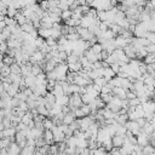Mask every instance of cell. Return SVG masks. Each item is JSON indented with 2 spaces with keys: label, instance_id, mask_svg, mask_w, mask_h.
<instances>
[{
  "label": "cell",
  "instance_id": "obj_1",
  "mask_svg": "<svg viewBox=\"0 0 155 155\" xmlns=\"http://www.w3.org/2000/svg\"><path fill=\"white\" fill-rule=\"evenodd\" d=\"M84 104L82 102V98H81V94L80 93H71L70 94V98H69V107H70V110H75L76 108H80L81 105Z\"/></svg>",
  "mask_w": 155,
  "mask_h": 155
},
{
  "label": "cell",
  "instance_id": "obj_2",
  "mask_svg": "<svg viewBox=\"0 0 155 155\" xmlns=\"http://www.w3.org/2000/svg\"><path fill=\"white\" fill-rule=\"evenodd\" d=\"M125 126H126L127 130H130L134 136H137L138 133L142 132V127L139 126V124L137 122V120H128V121L125 124Z\"/></svg>",
  "mask_w": 155,
  "mask_h": 155
},
{
  "label": "cell",
  "instance_id": "obj_3",
  "mask_svg": "<svg viewBox=\"0 0 155 155\" xmlns=\"http://www.w3.org/2000/svg\"><path fill=\"white\" fill-rule=\"evenodd\" d=\"M52 132H53V138H54V142L56 143H59V142L65 140V133L61 128V126H53Z\"/></svg>",
  "mask_w": 155,
  "mask_h": 155
},
{
  "label": "cell",
  "instance_id": "obj_4",
  "mask_svg": "<svg viewBox=\"0 0 155 155\" xmlns=\"http://www.w3.org/2000/svg\"><path fill=\"white\" fill-rule=\"evenodd\" d=\"M7 151H8V155H19L22 151V148L15 140V142H11V144L7 147Z\"/></svg>",
  "mask_w": 155,
  "mask_h": 155
},
{
  "label": "cell",
  "instance_id": "obj_5",
  "mask_svg": "<svg viewBox=\"0 0 155 155\" xmlns=\"http://www.w3.org/2000/svg\"><path fill=\"white\" fill-rule=\"evenodd\" d=\"M124 51H125V53L127 54L128 58H131V59L132 58H137V50L132 44H127L124 47Z\"/></svg>",
  "mask_w": 155,
  "mask_h": 155
},
{
  "label": "cell",
  "instance_id": "obj_6",
  "mask_svg": "<svg viewBox=\"0 0 155 155\" xmlns=\"http://www.w3.org/2000/svg\"><path fill=\"white\" fill-rule=\"evenodd\" d=\"M17 133V130L15 126H11V127H6L4 131H0V138H4V137H15Z\"/></svg>",
  "mask_w": 155,
  "mask_h": 155
},
{
  "label": "cell",
  "instance_id": "obj_7",
  "mask_svg": "<svg viewBox=\"0 0 155 155\" xmlns=\"http://www.w3.org/2000/svg\"><path fill=\"white\" fill-rule=\"evenodd\" d=\"M127 91L128 90H126V88H124L121 86H116V87L113 88V94L120 97L121 99H125V98H127Z\"/></svg>",
  "mask_w": 155,
  "mask_h": 155
},
{
  "label": "cell",
  "instance_id": "obj_8",
  "mask_svg": "<svg viewBox=\"0 0 155 155\" xmlns=\"http://www.w3.org/2000/svg\"><path fill=\"white\" fill-rule=\"evenodd\" d=\"M125 137H126V134L125 136H122V134H114L113 137H111V140H113V145L114 147H119V148H121L122 145H124V143H125Z\"/></svg>",
  "mask_w": 155,
  "mask_h": 155
},
{
  "label": "cell",
  "instance_id": "obj_9",
  "mask_svg": "<svg viewBox=\"0 0 155 155\" xmlns=\"http://www.w3.org/2000/svg\"><path fill=\"white\" fill-rule=\"evenodd\" d=\"M114 41H115V45H116L117 48H124V47L128 44V42H127V39L124 38L122 35H116L115 39H114Z\"/></svg>",
  "mask_w": 155,
  "mask_h": 155
},
{
  "label": "cell",
  "instance_id": "obj_10",
  "mask_svg": "<svg viewBox=\"0 0 155 155\" xmlns=\"http://www.w3.org/2000/svg\"><path fill=\"white\" fill-rule=\"evenodd\" d=\"M76 120V116H75V113L73 111V110H70L69 113H67L65 115H64V117H63V122L64 124H67V125H70L73 121H75Z\"/></svg>",
  "mask_w": 155,
  "mask_h": 155
},
{
  "label": "cell",
  "instance_id": "obj_11",
  "mask_svg": "<svg viewBox=\"0 0 155 155\" xmlns=\"http://www.w3.org/2000/svg\"><path fill=\"white\" fill-rule=\"evenodd\" d=\"M44 139L46 140L47 144H53V143H54V138H53V132H52V130H45V131H44Z\"/></svg>",
  "mask_w": 155,
  "mask_h": 155
},
{
  "label": "cell",
  "instance_id": "obj_12",
  "mask_svg": "<svg viewBox=\"0 0 155 155\" xmlns=\"http://www.w3.org/2000/svg\"><path fill=\"white\" fill-rule=\"evenodd\" d=\"M69 98H70V94H63L61 97H57L56 99V103L59 104V105H68L69 104Z\"/></svg>",
  "mask_w": 155,
  "mask_h": 155
},
{
  "label": "cell",
  "instance_id": "obj_13",
  "mask_svg": "<svg viewBox=\"0 0 155 155\" xmlns=\"http://www.w3.org/2000/svg\"><path fill=\"white\" fill-rule=\"evenodd\" d=\"M35 150H36L35 145H25L24 148H22L21 154L22 155H31V154H35Z\"/></svg>",
  "mask_w": 155,
  "mask_h": 155
},
{
  "label": "cell",
  "instance_id": "obj_14",
  "mask_svg": "<svg viewBox=\"0 0 155 155\" xmlns=\"http://www.w3.org/2000/svg\"><path fill=\"white\" fill-rule=\"evenodd\" d=\"M68 67H69V70H70V71H75V73H79V71L84 68L80 61H79V62H75V63H69Z\"/></svg>",
  "mask_w": 155,
  "mask_h": 155
},
{
  "label": "cell",
  "instance_id": "obj_15",
  "mask_svg": "<svg viewBox=\"0 0 155 155\" xmlns=\"http://www.w3.org/2000/svg\"><path fill=\"white\" fill-rule=\"evenodd\" d=\"M116 75V73L110 68V67H107V68H104V73H103V76L109 81V80H111L114 76Z\"/></svg>",
  "mask_w": 155,
  "mask_h": 155
},
{
  "label": "cell",
  "instance_id": "obj_16",
  "mask_svg": "<svg viewBox=\"0 0 155 155\" xmlns=\"http://www.w3.org/2000/svg\"><path fill=\"white\" fill-rule=\"evenodd\" d=\"M53 94L56 96V97H61V96H63V94H65L64 93V88H63V86L57 81V85L54 86V88H53Z\"/></svg>",
  "mask_w": 155,
  "mask_h": 155
},
{
  "label": "cell",
  "instance_id": "obj_17",
  "mask_svg": "<svg viewBox=\"0 0 155 155\" xmlns=\"http://www.w3.org/2000/svg\"><path fill=\"white\" fill-rule=\"evenodd\" d=\"M0 71H1V76H8L12 73L11 67L7 65V64H5L4 62H1V69H0Z\"/></svg>",
  "mask_w": 155,
  "mask_h": 155
},
{
  "label": "cell",
  "instance_id": "obj_18",
  "mask_svg": "<svg viewBox=\"0 0 155 155\" xmlns=\"http://www.w3.org/2000/svg\"><path fill=\"white\" fill-rule=\"evenodd\" d=\"M2 62H4L5 64H7V65H11V64H13V63L16 62V59H15L13 56H11V54H8V53H5V54L2 56Z\"/></svg>",
  "mask_w": 155,
  "mask_h": 155
},
{
  "label": "cell",
  "instance_id": "obj_19",
  "mask_svg": "<svg viewBox=\"0 0 155 155\" xmlns=\"http://www.w3.org/2000/svg\"><path fill=\"white\" fill-rule=\"evenodd\" d=\"M15 18H16V21H17V23H18L19 25H22V24H24L25 22H28V18H27V17H25L21 11H18V13L16 15V17H15Z\"/></svg>",
  "mask_w": 155,
  "mask_h": 155
},
{
  "label": "cell",
  "instance_id": "obj_20",
  "mask_svg": "<svg viewBox=\"0 0 155 155\" xmlns=\"http://www.w3.org/2000/svg\"><path fill=\"white\" fill-rule=\"evenodd\" d=\"M115 36H116V34H115L110 28L107 29L105 31H103V35H102V38H104L105 40H113Z\"/></svg>",
  "mask_w": 155,
  "mask_h": 155
},
{
  "label": "cell",
  "instance_id": "obj_21",
  "mask_svg": "<svg viewBox=\"0 0 155 155\" xmlns=\"http://www.w3.org/2000/svg\"><path fill=\"white\" fill-rule=\"evenodd\" d=\"M115 120H116L117 124H120V125H125V124L130 120V119H128V114H119L117 117H116Z\"/></svg>",
  "mask_w": 155,
  "mask_h": 155
},
{
  "label": "cell",
  "instance_id": "obj_22",
  "mask_svg": "<svg viewBox=\"0 0 155 155\" xmlns=\"http://www.w3.org/2000/svg\"><path fill=\"white\" fill-rule=\"evenodd\" d=\"M33 119H34V115H33V113H31L30 110H28V111L24 114V116L22 117V122H24L25 125H28V124H29V122H30Z\"/></svg>",
  "mask_w": 155,
  "mask_h": 155
},
{
  "label": "cell",
  "instance_id": "obj_23",
  "mask_svg": "<svg viewBox=\"0 0 155 155\" xmlns=\"http://www.w3.org/2000/svg\"><path fill=\"white\" fill-rule=\"evenodd\" d=\"M143 154H155V147L151 143L144 145L143 147Z\"/></svg>",
  "mask_w": 155,
  "mask_h": 155
},
{
  "label": "cell",
  "instance_id": "obj_24",
  "mask_svg": "<svg viewBox=\"0 0 155 155\" xmlns=\"http://www.w3.org/2000/svg\"><path fill=\"white\" fill-rule=\"evenodd\" d=\"M143 62H144L145 64H154V63H155V53H148V54L144 57Z\"/></svg>",
  "mask_w": 155,
  "mask_h": 155
},
{
  "label": "cell",
  "instance_id": "obj_25",
  "mask_svg": "<svg viewBox=\"0 0 155 155\" xmlns=\"http://www.w3.org/2000/svg\"><path fill=\"white\" fill-rule=\"evenodd\" d=\"M81 98H82V102H84V104H90L93 99H94V97L93 96H91L90 93H84V94H81Z\"/></svg>",
  "mask_w": 155,
  "mask_h": 155
},
{
  "label": "cell",
  "instance_id": "obj_26",
  "mask_svg": "<svg viewBox=\"0 0 155 155\" xmlns=\"http://www.w3.org/2000/svg\"><path fill=\"white\" fill-rule=\"evenodd\" d=\"M11 138H8V137H4V138H0V149H2V148H7L10 144H11Z\"/></svg>",
  "mask_w": 155,
  "mask_h": 155
},
{
  "label": "cell",
  "instance_id": "obj_27",
  "mask_svg": "<svg viewBox=\"0 0 155 155\" xmlns=\"http://www.w3.org/2000/svg\"><path fill=\"white\" fill-rule=\"evenodd\" d=\"M94 53H101L102 51H103V45L101 44V42H96L94 45H92L91 47H90Z\"/></svg>",
  "mask_w": 155,
  "mask_h": 155
},
{
  "label": "cell",
  "instance_id": "obj_28",
  "mask_svg": "<svg viewBox=\"0 0 155 155\" xmlns=\"http://www.w3.org/2000/svg\"><path fill=\"white\" fill-rule=\"evenodd\" d=\"M113 93H99V97H101V99L103 101V102H105L107 104L111 101V98H113Z\"/></svg>",
  "mask_w": 155,
  "mask_h": 155
},
{
  "label": "cell",
  "instance_id": "obj_29",
  "mask_svg": "<svg viewBox=\"0 0 155 155\" xmlns=\"http://www.w3.org/2000/svg\"><path fill=\"white\" fill-rule=\"evenodd\" d=\"M71 16H73V11H71L70 8H68V10H63V11H62V15H61V17H62L63 21L70 18Z\"/></svg>",
  "mask_w": 155,
  "mask_h": 155
},
{
  "label": "cell",
  "instance_id": "obj_30",
  "mask_svg": "<svg viewBox=\"0 0 155 155\" xmlns=\"http://www.w3.org/2000/svg\"><path fill=\"white\" fill-rule=\"evenodd\" d=\"M80 61V56L75 54V53H71L68 56V59H67V63H75V62H79Z\"/></svg>",
  "mask_w": 155,
  "mask_h": 155
},
{
  "label": "cell",
  "instance_id": "obj_31",
  "mask_svg": "<svg viewBox=\"0 0 155 155\" xmlns=\"http://www.w3.org/2000/svg\"><path fill=\"white\" fill-rule=\"evenodd\" d=\"M44 70H42V68H41V65L40 64H33V68H31V74H34L35 76L36 75H39L40 73H42Z\"/></svg>",
  "mask_w": 155,
  "mask_h": 155
},
{
  "label": "cell",
  "instance_id": "obj_32",
  "mask_svg": "<svg viewBox=\"0 0 155 155\" xmlns=\"http://www.w3.org/2000/svg\"><path fill=\"white\" fill-rule=\"evenodd\" d=\"M65 36H67V39H68L69 41H76V40H79V39H81L78 31H76V33H69V34L65 35Z\"/></svg>",
  "mask_w": 155,
  "mask_h": 155
},
{
  "label": "cell",
  "instance_id": "obj_33",
  "mask_svg": "<svg viewBox=\"0 0 155 155\" xmlns=\"http://www.w3.org/2000/svg\"><path fill=\"white\" fill-rule=\"evenodd\" d=\"M11 67V70H12V73H16V74H22L21 73V64H18V63H13V64H11L10 65Z\"/></svg>",
  "mask_w": 155,
  "mask_h": 155
},
{
  "label": "cell",
  "instance_id": "obj_34",
  "mask_svg": "<svg viewBox=\"0 0 155 155\" xmlns=\"http://www.w3.org/2000/svg\"><path fill=\"white\" fill-rule=\"evenodd\" d=\"M0 51L2 54H5L7 51H8V45H7V41H0Z\"/></svg>",
  "mask_w": 155,
  "mask_h": 155
},
{
  "label": "cell",
  "instance_id": "obj_35",
  "mask_svg": "<svg viewBox=\"0 0 155 155\" xmlns=\"http://www.w3.org/2000/svg\"><path fill=\"white\" fill-rule=\"evenodd\" d=\"M128 103L131 107H137L139 104H142V101L139 99V97H136V98H132V99H128Z\"/></svg>",
  "mask_w": 155,
  "mask_h": 155
},
{
  "label": "cell",
  "instance_id": "obj_36",
  "mask_svg": "<svg viewBox=\"0 0 155 155\" xmlns=\"http://www.w3.org/2000/svg\"><path fill=\"white\" fill-rule=\"evenodd\" d=\"M74 113H75V116H76V119H81V117L86 116V115H85V113L82 111V109H81V108H76V109L74 110Z\"/></svg>",
  "mask_w": 155,
  "mask_h": 155
},
{
  "label": "cell",
  "instance_id": "obj_37",
  "mask_svg": "<svg viewBox=\"0 0 155 155\" xmlns=\"http://www.w3.org/2000/svg\"><path fill=\"white\" fill-rule=\"evenodd\" d=\"M110 68H111V69H113V70H114V71H115V73L117 74V73L120 71V68H121V65H120V64H119L117 62H115V63L110 64Z\"/></svg>",
  "mask_w": 155,
  "mask_h": 155
},
{
  "label": "cell",
  "instance_id": "obj_38",
  "mask_svg": "<svg viewBox=\"0 0 155 155\" xmlns=\"http://www.w3.org/2000/svg\"><path fill=\"white\" fill-rule=\"evenodd\" d=\"M136 97H138L136 91H132V90L127 91V99H132V98H136Z\"/></svg>",
  "mask_w": 155,
  "mask_h": 155
},
{
  "label": "cell",
  "instance_id": "obj_39",
  "mask_svg": "<svg viewBox=\"0 0 155 155\" xmlns=\"http://www.w3.org/2000/svg\"><path fill=\"white\" fill-rule=\"evenodd\" d=\"M147 51H148L149 53H155V44L150 42V44L147 46Z\"/></svg>",
  "mask_w": 155,
  "mask_h": 155
},
{
  "label": "cell",
  "instance_id": "obj_40",
  "mask_svg": "<svg viewBox=\"0 0 155 155\" xmlns=\"http://www.w3.org/2000/svg\"><path fill=\"white\" fill-rule=\"evenodd\" d=\"M11 103H12V107H18V105H19V103H21V99H19V98H17V97H12Z\"/></svg>",
  "mask_w": 155,
  "mask_h": 155
},
{
  "label": "cell",
  "instance_id": "obj_41",
  "mask_svg": "<svg viewBox=\"0 0 155 155\" xmlns=\"http://www.w3.org/2000/svg\"><path fill=\"white\" fill-rule=\"evenodd\" d=\"M109 54H110V53H109L107 50H104V48H103V51L101 52V56H102V61H107V58L109 57Z\"/></svg>",
  "mask_w": 155,
  "mask_h": 155
},
{
  "label": "cell",
  "instance_id": "obj_42",
  "mask_svg": "<svg viewBox=\"0 0 155 155\" xmlns=\"http://www.w3.org/2000/svg\"><path fill=\"white\" fill-rule=\"evenodd\" d=\"M138 68H139V71H140L142 74H145V73H147V64H145L144 62H142Z\"/></svg>",
  "mask_w": 155,
  "mask_h": 155
},
{
  "label": "cell",
  "instance_id": "obj_43",
  "mask_svg": "<svg viewBox=\"0 0 155 155\" xmlns=\"http://www.w3.org/2000/svg\"><path fill=\"white\" fill-rule=\"evenodd\" d=\"M147 121H148V120L145 119V116H143V117H138V119H137V122L139 124V126H140V127H143V126L145 125V122H147Z\"/></svg>",
  "mask_w": 155,
  "mask_h": 155
},
{
  "label": "cell",
  "instance_id": "obj_44",
  "mask_svg": "<svg viewBox=\"0 0 155 155\" xmlns=\"http://www.w3.org/2000/svg\"><path fill=\"white\" fill-rule=\"evenodd\" d=\"M6 27H7L6 22H5V21H0V31H1L4 28H6Z\"/></svg>",
  "mask_w": 155,
  "mask_h": 155
},
{
  "label": "cell",
  "instance_id": "obj_45",
  "mask_svg": "<svg viewBox=\"0 0 155 155\" xmlns=\"http://www.w3.org/2000/svg\"><path fill=\"white\" fill-rule=\"evenodd\" d=\"M0 2H4L5 5H7V6H10V5L12 4V0H0Z\"/></svg>",
  "mask_w": 155,
  "mask_h": 155
},
{
  "label": "cell",
  "instance_id": "obj_46",
  "mask_svg": "<svg viewBox=\"0 0 155 155\" xmlns=\"http://www.w3.org/2000/svg\"><path fill=\"white\" fill-rule=\"evenodd\" d=\"M78 2H79V5H80V6L86 5V4H87V2H86V0H78Z\"/></svg>",
  "mask_w": 155,
  "mask_h": 155
},
{
  "label": "cell",
  "instance_id": "obj_47",
  "mask_svg": "<svg viewBox=\"0 0 155 155\" xmlns=\"http://www.w3.org/2000/svg\"><path fill=\"white\" fill-rule=\"evenodd\" d=\"M149 1L151 2V5H153V6H154V8H155V0H149Z\"/></svg>",
  "mask_w": 155,
  "mask_h": 155
},
{
  "label": "cell",
  "instance_id": "obj_48",
  "mask_svg": "<svg viewBox=\"0 0 155 155\" xmlns=\"http://www.w3.org/2000/svg\"><path fill=\"white\" fill-rule=\"evenodd\" d=\"M117 1H119V2H124L125 0H117Z\"/></svg>",
  "mask_w": 155,
  "mask_h": 155
},
{
  "label": "cell",
  "instance_id": "obj_49",
  "mask_svg": "<svg viewBox=\"0 0 155 155\" xmlns=\"http://www.w3.org/2000/svg\"><path fill=\"white\" fill-rule=\"evenodd\" d=\"M38 1H41V0H38Z\"/></svg>",
  "mask_w": 155,
  "mask_h": 155
}]
</instances>
